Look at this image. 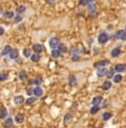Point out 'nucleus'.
Wrapping results in <instances>:
<instances>
[{"instance_id":"40","label":"nucleus","mask_w":126,"mask_h":128,"mask_svg":"<svg viewBox=\"0 0 126 128\" xmlns=\"http://www.w3.org/2000/svg\"><path fill=\"white\" fill-rule=\"evenodd\" d=\"M1 12H2V11H1V9H0V15H1Z\"/></svg>"},{"instance_id":"38","label":"nucleus","mask_w":126,"mask_h":128,"mask_svg":"<svg viewBox=\"0 0 126 128\" xmlns=\"http://www.w3.org/2000/svg\"><path fill=\"white\" fill-rule=\"evenodd\" d=\"M3 32H5V29H3L2 27H0V36H2Z\"/></svg>"},{"instance_id":"37","label":"nucleus","mask_w":126,"mask_h":128,"mask_svg":"<svg viewBox=\"0 0 126 128\" xmlns=\"http://www.w3.org/2000/svg\"><path fill=\"white\" fill-rule=\"evenodd\" d=\"M7 78V76L5 74H0V80H5Z\"/></svg>"},{"instance_id":"2","label":"nucleus","mask_w":126,"mask_h":128,"mask_svg":"<svg viewBox=\"0 0 126 128\" xmlns=\"http://www.w3.org/2000/svg\"><path fill=\"white\" fill-rule=\"evenodd\" d=\"M59 45V39L58 38H52L50 40H49V46H50V48L52 49H56L57 47H58Z\"/></svg>"},{"instance_id":"19","label":"nucleus","mask_w":126,"mask_h":128,"mask_svg":"<svg viewBox=\"0 0 126 128\" xmlns=\"http://www.w3.org/2000/svg\"><path fill=\"white\" fill-rule=\"evenodd\" d=\"M30 59H31V61H38L39 59H40V56H39V54H37V52H35V54L32 55V56H30Z\"/></svg>"},{"instance_id":"9","label":"nucleus","mask_w":126,"mask_h":128,"mask_svg":"<svg viewBox=\"0 0 126 128\" xmlns=\"http://www.w3.org/2000/svg\"><path fill=\"white\" fill-rule=\"evenodd\" d=\"M13 101H15L16 105H20V104H23V102L25 101V99H23V96H16L15 97V99H13Z\"/></svg>"},{"instance_id":"31","label":"nucleus","mask_w":126,"mask_h":128,"mask_svg":"<svg viewBox=\"0 0 126 128\" xmlns=\"http://www.w3.org/2000/svg\"><path fill=\"white\" fill-rule=\"evenodd\" d=\"M5 125H6V126H11V125H12V119H11V118L9 117V118H8V119L6 120Z\"/></svg>"},{"instance_id":"35","label":"nucleus","mask_w":126,"mask_h":128,"mask_svg":"<svg viewBox=\"0 0 126 128\" xmlns=\"http://www.w3.org/2000/svg\"><path fill=\"white\" fill-rule=\"evenodd\" d=\"M21 19H23V18H21V17H20V16H17L16 18H15V22H16V23L20 22V21H21Z\"/></svg>"},{"instance_id":"12","label":"nucleus","mask_w":126,"mask_h":128,"mask_svg":"<svg viewBox=\"0 0 126 128\" xmlns=\"http://www.w3.org/2000/svg\"><path fill=\"white\" fill-rule=\"evenodd\" d=\"M88 11L91 13L96 12V5L95 3H88Z\"/></svg>"},{"instance_id":"21","label":"nucleus","mask_w":126,"mask_h":128,"mask_svg":"<svg viewBox=\"0 0 126 128\" xmlns=\"http://www.w3.org/2000/svg\"><path fill=\"white\" fill-rule=\"evenodd\" d=\"M26 11V7L25 6H19V7H17V9H16V12L17 13H23Z\"/></svg>"},{"instance_id":"22","label":"nucleus","mask_w":126,"mask_h":128,"mask_svg":"<svg viewBox=\"0 0 126 128\" xmlns=\"http://www.w3.org/2000/svg\"><path fill=\"white\" fill-rule=\"evenodd\" d=\"M7 117V110L5 108H0V118Z\"/></svg>"},{"instance_id":"5","label":"nucleus","mask_w":126,"mask_h":128,"mask_svg":"<svg viewBox=\"0 0 126 128\" xmlns=\"http://www.w3.org/2000/svg\"><path fill=\"white\" fill-rule=\"evenodd\" d=\"M96 74L98 77H103V76H105V75H107V69L105 67H98Z\"/></svg>"},{"instance_id":"30","label":"nucleus","mask_w":126,"mask_h":128,"mask_svg":"<svg viewBox=\"0 0 126 128\" xmlns=\"http://www.w3.org/2000/svg\"><path fill=\"white\" fill-rule=\"evenodd\" d=\"M32 83L38 86V85H40V83H41V78H36V79L32 80Z\"/></svg>"},{"instance_id":"3","label":"nucleus","mask_w":126,"mask_h":128,"mask_svg":"<svg viewBox=\"0 0 126 128\" xmlns=\"http://www.w3.org/2000/svg\"><path fill=\"white\" fill-rule=\"evenodd\" d=\"M116 39H120V40H126V30H118L115 35Z\"/></svg>"},{"instance_id":"29","label":"nucleus","mask_w":126,"mask_h":128,"mask_svg":"<svg viewBox=\"0 0 126 128\" xmlns=\"http://www.w3.org/2000/svg\"><path fill=\"white\" fill-rule=\"evenodd\" d=\"M23 56H25V57H30V56H31L30 49H25V50H23Z\"/></svg>"},{"instance_id":"15","label":"nucleus","mask_w":126,"mask_h":128,"mask_svg":"<svg viewBox=\"0 0 126 128\" xmlns=\"http://www.w3.org/2000/svg\"><path fill=\"white\" fill-rule=\"evenodd\" d=\"M98 110H99V105H94L91 108V114L95 115V114H97V112H98Z\"/></svg>"},{"instance_id":"33","label":"nucleus","mask_w":126,"mask_h":128,"mask_svg":"<svg viewBox=\"0 0 126 128\" xmlns=\"http://www.w3.org/2000/svg\"><path fill=\"white\" fill-rule=\"evenodd\" d=\"M73 118V115L71 114H67V115L65 116V122H68V120H70Z\"/></svg>"},{"instance_id":"41","label":"nucleus","mask_w":126,"mask_h":128,"mask_svg":"<svg viewBox=\"0 0 126 128\" xmlns=\"http://www.w3.org/2000/svg\"><path fill=\"white\" fill-rule=\"evenodd\" d=\"M92 1H94V0H89V2H92Z\"/></svg>"},{"instance_id":"27","label":"nucleus","mask_w":126,"mask_h":128,"mask_svg":"<svg viewBox=\"0 0 126 128\" xmlns=\"http://www.w3.org/2000/svg\"><path fill=\"white\" fill-rule=\"evenodd\" d=\"M108 78H113L114 76H115V69H113V70H109L107 71V75H106Z\"/></svg>"},{"instance_id":"25","label":"nucleus","mask_w":126,"mask_h":128,"mask_svg":"<svg viewBox=\"0 0 126 128\" xmlns=\"http://www.w3.org/2000/svg\"><path fill=\"white\" fill-rule=\"evenodd\" d=\"M19 79L20 80H25V79H26V71H25V70H21L19 72Z\"/></svg>"},{"instance_id":"17","label":"nucleus","mask_w":126,"mask_h":128,"mask_svg":"<svg viewBox=\"0 0 126 128\" xmlns=\"http://www.w3.org/2000/svg\"><path fill=\"white\" fill-rule=\"evenodd\" d=\"M120 54V48H115L112 50V52H110V55H112V57H117L118 55Z\"/></svg>"},{"instance_id":"7","label":"nucleus","mask_w":126,"mask_h":128,"mask_svg":"<svg viewBox=\"0 0 126 128\" xmlns=\"http://www.w3.org/2000/svg\"><path fill=\"white\" fill-rule=\"evenodd\" d=\"M9 57H10V59H17V58L19 57V52H18V50H16V49H12V50L10 51Z\"/></svg>"},{"instance_id":"39","label":"nucleus","mask_w":126,"mask_h":128,"mask_svg":"<svg viewBox=\"0 0 126 128\" xmlns=\"http://www.w3.org/2000/svg\"><path fill=\"white\" fill-rule=\"evenodd\" d=\"M27 94H28V95H32V94H34V89H28Z\"/></svg>"},{"instance_id":"26","label":"nucleus","mask_w":126,"mask_h":128,"mask_svg":"<svg viewBox=\"0 0 126 128\" xmlns=\"http://www.w3.org/2000/svg\"><path fill=\"white\" fill-rule=\"evenodd\" d=\"M58 50L60 51V52H66L67 49H66V46L63 45V44H60V45H58Z\"/></svg>"},{"instance_id":"1","label":"nucleus","mask_w":126,"mask_h":128,"mask_svg":"<svg viewBox=\"0 0 126 128\" xmlns=\"http://www.w3.org/2000/svg\"><path fill=\"white\" fill-rule=\"evenodd\" d=\"M109 39V36L107 35L106 32H102L99 36H98V42L99 44H105V42H107V40Z\"/></svg>"},{"instance_id":"18","label":"nucleus","mask_w":126,"mask_h":128,"mask_svg":"<svg viewBox=\"0 0 126 128\" xmlns=\"http://www.w3.org/2000/svg\"><path fill=\"white\" fill-rule=\"evenodd\" d=\"M110 87H112V83H110V81H105V83H103L102 88H103L104 90H107V89H109Z\"/></svg>"},{"instance_id":"11","label":"nucleus","mask_w":126,"mask_h":128,"mask_svg":"<svg viewBox=\"0 0 126 128\" xmlns=\"http://www.w3.org/2000/svg\"><path fill=\"white\" fill-rule=\"evenodd\" d=\"M115 71H117V72H122V71H124L125 70V66L124 65H122V64H118V65H116L115 66Z\"/></svg>"},{"instance_id":"36","label":"nucleus","mask_w":126,"mask_h":128,"mask_svg":"<svg viewBox=\"0 0 126 128\" xmlns=\"http://www.w3.org/2000/svg\"><path fill=\"white\" fill-rule=\"evenodd\" d=\"M71 59H73V60H78V59H79V56H78V55H73V56H71Z\"/></svg>"},{"instance_id":"4","label":"nucleus","mask_w":126,"mask_h":128,"mask_svg":"<svg viewBox=\"0 0 126 128\" xmlns=\"http://www.w3.org/2000/svg\"><path fill=\"white\" fill-rule=\"evenodd\" d=\"M32 49H34V51H35V52L40 54V52H42V51H44V46L40 45V44H35V45L32 46Z\"/></svg>"},{"instance_id":"32","label":"nucleus","mask_w":126,"mask_h":128,"mask_svg":"<svg viewBox=\"0 0 126 128\" xmlns=\"http://www.w3.org/2000/svg\"><path fill=\"white\" fill-rule=\"evenodd\" d=\"M79 3H80L81 6H87L88 3H89V0H80Z\"/></svg>"},{"instance_id":"34","label":"nucleus","mask_w":126,"mask_h":128,"mask_svg":"<svg viewBox=\"0 0 126 128\" xmlns=\"http://www.w3.org/2000/svg\"><path fill=\"white\" fill-rule=\"evenodd\" d=\"M35 100H36V96L35 97H31V98H29V99H27V104H28V105H29V104H32V102H34V101H35Z\"/></svg>"},{"instance_id":"24","label":"nucleus","mask_w":126,"mask_h":128,"mask_svg":"<svg viewBox=\"0 0 126 128\" xmlns=\"http://www.w3.org/2000/svg\"><path fill=\"white\" fill-rule=\"evenodd\" d=\"M113 80L114 83H120V81H122V76L120 75H115L113 77Z\"/></svg>"},{"instance_id":"10","label":"nucleus","mask_w":126,"mask_h":128,"mask_svg":"<svg viewBox=\"0 0 126 128\" xmlns=\"http://www.w3.org/2000/svg\"><path fill=\"white\" fill-rule=\"evenodd\" d=\"M34 95L36 97H40L42 95V89L40 87H36L35 89H34Z\"/></svg>"},{"instance_id":"6","label":"nucleus","mask_w":126,"mask_h":128,"mask_svg":"<svg viewBox=\"0 0 126 128\" xmlns=\"http://www.w3.org/2000/svg\"><path fill=\"white\" fill-rule=\"evenodd\" d=\"M109 64V60H100V61H98V62H95V67L96 68H98V67H104V66H107V65Z\"/></svg>"},{"instance_id":"20","label":"nucleus","mask_w":126,"mask_h":128,"mask_svg":"<svg viewBox=\"0 0 126 128\" xmlns=\"http://www.w3.org/2000/svg\"><path fill=\"white\" fill-rule=\"evenodd\" d=\"M76 83H77V81H76V77L75 76L69 77V85H70V86H76Z\"/></svg>"},{"instance_id":"14","label":"nucleus","mask_w":126,"mask_h":128,"mask_svg":"<svg viewBox=\"0 0 126 128\" xmlns=\"http://www.w3.org/2000/svg\"><path fill=\"white\" fill-rule=\"evenodd\" d=\"M11 50H12V48H11L10 46H6V47L3 48V50L1 51V55H3V56H5V55H9Z\"/></svg>"},{"instance_id":"28","label":"nucleus","mask_w":126,"mask_h":128,"mask_svg":"<svg viewBox=\"0 0 126 128\" xmlns=\"http://www.w3.org/2000/svg\"><path fill=\"white\" fill-rule=\"evenodd\" d=\"M110 117H112V114H110V112H105V114L103 115V119H104V120H108Z\"/></svg>"},{"instance_id":"13","label":"nucleus","mask_w":126,"mask_h":128,"mask_svg":"<svg viewBox=\"0 0 126 128\" xmlns=\"http://www.w3.org/2000/svg\"><path fill=\"white\" fill-rule=\"evenodd\" d=\"M102 100H103V98H102V96H96V97H94L93 98V104L94 105H99L100 102H102Z\"/></svg>"},{"instance_id":"8","label":"nucleus","mask_w":126,"mask_h":128,"mask_svg":"<svg viewBox=\"0 0 126 128\" xmlns=\"http://www.w3.org/2000/svg\"><path fill=\"white\" fill-rule=\"evenodd\" d=\"M15 122H16L17 124H21V122H23V114H17L16 117H15Z\"/></svg>"},{"instance_id":"16","label":"nucleus","mask_w":126,"mask_h":128,"mask_svg":"<svg viewBox=\"0 0 126 128\" xmlns=\"http://www.w3.org/2000/svg\"><path fill=\"white\" fill-rule=\"evenodd\" d=\"M60 54H62V52L59 50H57V49H52V56L54 58H59L60 57Z\"/></svg>"},{"instance_id":"42","label":"nucleus","mask_w":126,"mask_h":128,"mask_svg":"<svg viewBox=\"0 0 126 128\" xmlns=\"http://www.w3.org/2000/svg\"><path fill=\"white\" fill-rule=\"evenodd\" d=\"M125 30H126V28H125Z\"/></svg>"},{"instance_id":"23","label":"nucleus","mask_w":126,"mask_h":128,"mask_svg":"<svg viewBox=\"0 0 126 128\" xmlns=\"http://www.w3.org/2000/svg\"><path fill=\"white\" fill-rule=\"evenodd\" d=\"M3 16H5V18L9 19V18H12L13 17V12L12 11H6V12L3 13Z\"/></svg>"}]
</instances>
